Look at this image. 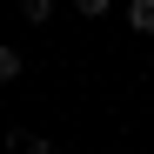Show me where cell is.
I'll list each match as a JSON object with an SVG mask.
<instances>
[{
  "label": "cell",
  "mask_w": 154,
  "mask_h": 154,
  "mask_svg": "<svg viewBox=\"0 0 154 154\" xmlns=\"http://www.w3.org/2000/svg\"><path fill=\"white\" fill-rule=\"evenodd\" d=\"M7 154H54V141H47V134H14Z\"/></svg>",
  "instance_id": "cell-2"
},
{
  "label": "cell",
  "mask_w": 154,
  "mask_h": 154,
  "mask_svg": "<svg viewBox=\"0 0 154 154\" xmlns=\"http://www.w3.org/2000/svg\"><path fill=\"white\" fill-rule=\"evenodd\" d=\"M20 20H27V27H47V20H54V0H20Z\"/></svg>",
  "instance_id": "cell-3"
},
{
  "label": "cell",
  "mask_w": 154,
  "mask_h": 154,
  "mask_svg": "<svg viewBox=\"0 0 154 154\" xmlns=\"http://www.w3.org/2000/svg\"><path fill=\"white\" fill-rule=\"evenodd\" d=\"M20 74H27V60H20V47H0V87H7V81H20Z\"/></svg>",
  "instance_id": "cell-4"
},
{
  "label": "cell",
  "mask_w": 154,
  "mask_h": 154,
  "mask_svg": "<svg viewBox=\"0 0 154 154\" xmlns=\"http://www.w3.org/2000/svg\"><path fill=\"white\" fill-rule=\"evenodd\" d=\"M127 27H134V34H154V0H127Z\"/></svg>",
  "instance_id": "cell-1"
},
{
  "label": "cell",
  "mask_w": 154,
  "mask_h": 154,
  "mask_svg": "<svg viewBox=\"0 0 154 154\" xmlns=\"http://www.w3.org/2000/svg\"><path fill=\"white\" fill-rule=\"evenodd\" d=\"M107 7H114V0H74V14H81V20H100Z\"/></svg>",
  "instance_id": "cell-5"
}]
</instances>
